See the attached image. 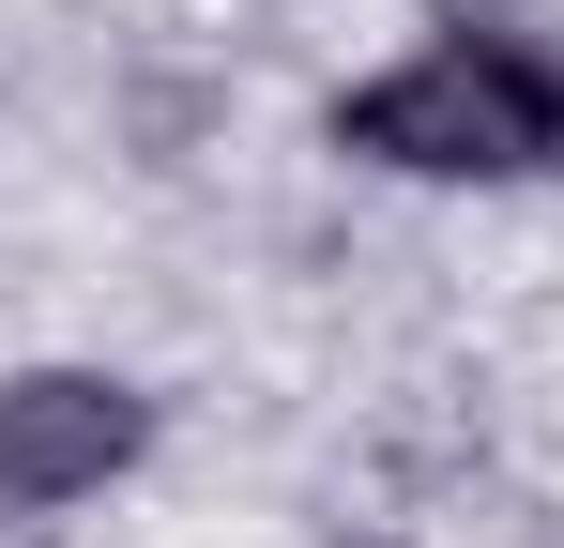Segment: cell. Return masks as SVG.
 <instances>
[{
  "label": "cell",
  "instance_id": "cell-2",
  "mask_svg": "<svg viewBox=\"0 0 564 548\" xmlns=\"http://www.w3.org/2000/svg\"><path fill=\"white\" fill-rule=\"evenodd\" d=\"M153 442V396L107 365H15L0 381V503H77Z\"/></svg>",
  "mask_w": 564,
  "mask_h": 548
},
{
  "label": "cell",
  "instance_id": "cell-1",
  "mask_svg": "<svg viewBox=\"0 0 564 548\" xmlns=\"http://www.w3.org/2000/svg\"><path fill=\"white\" fill-rule=\"evenodd\" d=\"M336 153L412 168V183H519L564 153V62L519 31H443L336 107Z\"/></svg>",
  "mask_w": 564,
  "mask_h": 548
}]
</instances>
